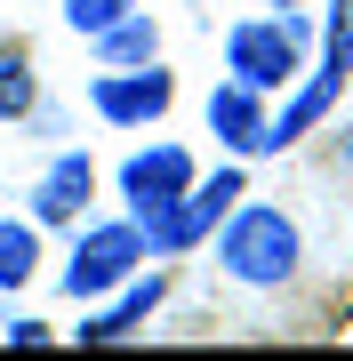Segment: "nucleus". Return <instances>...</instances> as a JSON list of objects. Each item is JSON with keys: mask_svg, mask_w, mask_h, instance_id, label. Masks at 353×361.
<instances>
[{"mask_svg": "<svg viewBox=\"0 0 353 361\" xmlns=\"http://www.w3.org/2000/svg\"><path fill=\"white\" fill-rule=\"evenodd\" d=\"M217 257H225V273L249 281V289H281L289 273H297V225H289L281 209H233Z\"/></svg>", "mask_w": 353, "mask_h": 361, "instance_id": "f257e3e1", "label": "nucleus"}, {"mask_svg": "<svg viewBox=\"0 0 353 361\" xmlns=\"http://www.w3.org/2000/svg\"><path fill=\"white\" fill-rule=\"evenodd\" d=\"M233 201H241V169H217L209 185L193 177L177 201H153V209H137V233L161 249V257H177V249H193V241H201V233H209V225H217Z\"/></svg>", "mask_w": 353, "mask_h": 361, "instance_id": "f03ea898", "label": "nucleus"}, {"mask_svg": "<svg viewBox=\"0 0 353 361\" xmlns=\"http://www.w3.org/2000/svg\"><path fill=\"white\" fill-rule=\"evenodd\" d=\"M225 65H233V80H249V89H289L305 65V32L289 25V16H249V25H233V40H225Z\"/></svg>", "mask_w": 353, "mask_h": 361, "instance_id": "7ed1b4c3", "label": "nucleus"}, {"mask_svg": "<svg viewBox=\"0 0 353 361\" xmlns=\"http://www.w3.org/2000/svg\"><path fill=\"white\" fill-rule=\"evenodd\" d=\"M137 265H144V233L137 225H89L80 249H73V265H65V297H105Z\"/></svg>", "mask_w": 353, "mask_h": 361, "instance_id": "20e7f679", "label": "nucleus"}, {"mask_svg": "<svg viewBox=\"0 0 353 361\" xmlns=\"http://www.w3.org/2000/svg\"><path fill=\"white\" fill-rule=\"evenodd\" d=\"M89 104H97L105 121H120V129H137V121H161V113L177 104V80L161 73V56H153V65H120V73H105V80L89 89Z\"/></svg>", "mask_w": 353, "mask_h": 361, "instance_id": "39448f33", "label": "nucleus"}, {"mask_svg": "<svg viewBox=\"0 0 353 361\" xmlns=\"http://www.w3.org/2000/svg\"><path fill=\"white\" fill-rule=\"evenodd\" d=\"M185 185H193V153H185V145H153V153H137L129 169H120V193H129L137 209L177 201Z\"/></svg>", "mask_w": 353, "mask_h": 361, "instance_id": "423d86ee", "label": "nucleus"}, {"mask_svg": "<svg viewBox=\"0 0 353 361\" xmlns=\"http://www.w3.org/2000/svg\"><path fill=\"white\" fill-rule=\"evenodd\" d=\"M89 193H97V161H89V153H65L49 177L32 185V217H40V225H73L80 209H89Z\"/></svg>", "mask_w": 353, "mask_h": 361, "instance_id": "0eeeda50", "label": "nucleus"}, {"mask_svg": "<svg viewBox=\"0 0 353 361\" xmlns=\"http://www.w3.org/2000/svg\"><path fill=\"white\" fill-rule=\"evenodd\" d=\"M209 129L233 145V153H273V137H265V113H257V89L249 80H225L209 97Z\"/></svg>", "mask_w": 353, "mask_h": 361, "instance_id": "6e6552de", "label": "nucleus"}, {"mask_svg": "<svg viewBox=\"0 0 353 361\" xmlns=\"http://www.w3.org/2000/svg\"><path fill=\"white\" fill-rule=\"evenodd\" d=\"M161 297H169V273H153V281H129V297H120L113 313H97V322L80 329V345H120V337H129V329L144 322V313L161 305Z\"/></svg>", "mask_w": 353, "mask_h": 361, "instance_id": "1a4fd4ad", "label": "nucleus"}, {"mask_svg": "<svg viewBox=\"0 0 353 361\" xmlns=\"http://www.w3.org/2000/svg\"><path fill=\"white\" fill-rule=\"evenodd\" d=\"M97 40H105V65H153V56H161L153 16H120V25H105Z\"/></svg>", "mask_w": 353, "mask_h": 361, "instance_id": "9d476101", "label": "nucleus"}, {"mask_svg": "<svg viewBox=\"0 0 353 361\" xmlns=\"http://www.w3.org/2000/svg\"><path fill=\"white\" fill-rule=\"evenodd\" d=\"M40 265V233L32 225H0V289H25Z\"/></svg>", "mask_w": 353, "mask_h": 361, "instance_id": "9b49d317", "label": "nucleus"}, {"mask_svg": "<svg viewBox=\"0 0 353 361\" xmlns=\"http://www.w3.org/2000/svg\"><path fill=\"white\" fill-rule=\"evenodd\" d=\"M32 65H25V49H0V121H25L32 113Z\"/></svg>", "mask_w": 353, "mask_h": 361, "instance_id": "f8f14e48", "label": "nucleus"}, {"mask_svg": "<svg viewBox=\"0 0 353 361\" xmlns=\"http://www.w3.org/2000/svg\"><path fill=\"white\" fill-rule=\"evenodd\" d=\"M137 0H65V25L73 32H105V25H120Z\"/></svg>", "mask_w": 353, "mask_h": 361, "instance_id": "ddd939ff", "label": "nucleus"}, {"mask_svg": "<svg viewBox=\"0 0 353 361\" xmlns=\"http://www.w3.org/2000/svg\"><path fill=\"white\" fill-rule=\"evenodd\" d=\"M273 8H297V0H273Z\"/></svg>", "mask_w": 353, "mask_h": 361, "instance_id": "4468645a", "label": "nucleus"}]
</instances>
